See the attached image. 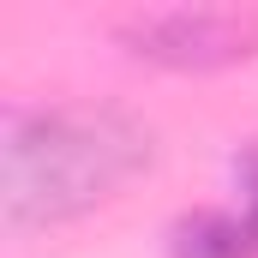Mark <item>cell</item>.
I'll return each mask as SVG.
<instances>
[{
	"label": "cell",
	"instance_id": "cell-1",
	"mask_svg": "<svg viewBox=\"0 0 258 258\" xmlns=\"http://www.w3.org/2000/svg\"><path fill=\"white\" fill-rule=\"evenodd\" d=\"M138 156H144L138 132L114 120H84V114L18 120L6 138V216L18 228L54 222L66 210L102 198Z\"/></svg>",
	"mask_w": 258,
	"mask_h": 258
},
{
	"label": "cell",
	"instance_id": "cell-2",
	"mask_svg": "<svg viewBox=\"0 0 258 258\" xmlns=\"http://www.w3.org/2000/svg\"><path fill=\"white\" fill-rule=\"evenodd\" d=\"M246 18H228V12H168V18H150L138 24V42L162 60H228L240 42H246Z\"/></svg>",
	"mask_w": 258,
	"mask_h": 258
},
{
	"label": "cell",
	"instance_id": "cell-3",
	"mask_svg": "<svg viewBox=\"0 0 258 258\" xmlns=\"http://www.w3.org/2000/svg\"><path fill=\"white\" fill-rule=\"evenodd\" d=\"M252 252H258V192L246 216H210L186 228V246H180V258H252Z\"/></svg>",
	"mask_w": 258,
	"mask_h": 258
}]
</instances>
